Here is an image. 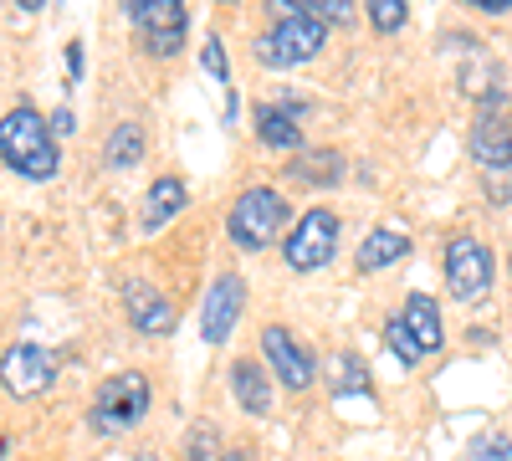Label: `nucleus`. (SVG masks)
Returning a JSON list of instances; mask_svg holds the SVG:
<instances>
[{"label": "nucleus", "mask_w": 512, "mask_h": 461, "mask_svg": "<svg viewBox=\"0 0 512 461\" xmlns=\"http://www.w3.org/2000/svg\"><path fill=\"white\" fill-rule=\"evenodd\" d=\"M144 410H149V380L139 369H123L113 380H103V390L93 395V431L123 436L144 421Z\"/></svg>", "instance_id": "7ed1b4c3"}, {"label": "nucleus", "mask_w": 512, "mask_h": 461, "mask_svg": "<svg viewBox=\"0 0 512 461\" xmlns=\"http://www.w3.org/2000/svg\"><path fill=\"white\" fill-rule=\"evenodd\" d=\"M231 390H236V400H241L251 415H267V410H272V390H267V374H262V364L241 359V364L231 369Z\"/></svg>", "instance_id": "dca6fc26"}, {"label": "nucleus", "mask_w": 512, "mask_h": 461, "mask_svg": "<svg viewBox=\"0 0 512 461\" xmlns=\"http://www.w3.org/2000/svg\"><path fill=\"white\" fill-rule=\"evenodd\" d=\"M52 134H72V113H67V108L52 113Z\"/></svg>", "instance_id": "bb28decb"}, {"label": "nucleus", "mask_w": 512, "mask_h": 461, "mask_svg": "<svg viewBox=\"0 0 512 461\" xmlns=\"http://www.w3.org/2000/svg\"><path fill=\"white\" fill-rule=\"evenodd\" d=\"M384 344H390V354H395L400 364H420V354H425L405 318H390V323H384Z\"/></svg>", "instance_id": "412c9836"}, {"label": "nucleus", "mask_w": 512, "mask_h": 461, "mask_svg": "<svg viewBox=\"0 0 512 461\" xmlns=\"http://www.w3.org/2000/svg\"><path fill=\"white\" fill-rule=\"evenodd\" d=\"M507 6H512V0H507Z\"/></svg>", "instance_id": "473e14b6"}, {"label": "nucleus", "mask_w": 512, "mask_h": 461, "mask_svg": "<svg viewBox=\"0 0 512 461\" xmlns=\"http://www.w3.org/2000/svg\"><path fill=\"white\" fill-rule=\"evenodd\" d=\"M466 461H512V441L487 436V441H477L472 451H466Z\"/></svg>", "instance_id": "a878e982"}, {"label": "nucleus", "mask_w": 512, "mask_h": 461, "mask_svg": "<svg viewBox=\"0 0 512 461\" xmlns=\"http://www.w3.org/2000/svg\"><path fill=\"white\" fill-rule=\"evenodd\" d=\"M0 159H6V170H16L26 180H52L62 164L52 118H41L36 108H11L0 118Z\"/></svg>", "instance_id": "f257e3e1"}, {"label": "nucleus", "mask_w": 512, "mask_h": 461, "mask_svg": "<svg viewBox=\"0 0 512 461\" xmlns=\"http://www.w3.org/2000/svg\"><path fill=\"white\" fill-rule=\"evenodd\" d=\"M472 6H482V11H507V0H472Z\"/></svg>", "instance_id": "c85d7f7f"}, {"label": "nucleus", "mask_w": 512, "mask_h": 461, "mask_svg": "<svg viewBox=\"0 0 512 461\" xmlns=\"http://www.w3.org/2000/svg\"><path fill=\"white\" fill-rule=\"evenodd\" d=\"M128 21L154 57H175L185 47V0H128Z\"/></svg>", "instance_id": "39448f33"}, {"label": "nucleus", "mask_w": 512, "mask_h": 461, "mask_svg": "<svg viewBox=\"0 0 512 461\" xmlns=\"http://www.w3.org/2000/svg\"><path fill=\"white\" fill-rule=\"evenodd\" d=\"M405 251H410V236H400V231H369L364 246H359V267L364 272H379V267L400 262Z\"/></svg>", "instance_id": "6ab92c4d"}, {"label": "nucleus", "mask_w": 512, "mask_h": 461, "mask_svg": "<svg viewBox=\"0 0 512 461\" xmlns=\"http://www.w3.org/2000/svg\"><path fill=\"white\" fill-rule=\"evenodd\" d=\"M139 461H154V456H139Z\"/></svg>", "instance_id": "2f4dec72"}, {"label": "nucleus", "mask_w": 512, "mask_h": 461, "mask_svg": "<svg viewBox=\"0 0 512 461\" xmlns=\"http://www.w3.org/2000/svg\"><path fill=\"white\" fill-rule=\"evenodd\" d=\"M400 318L410 323V333L420 339V349H425V354H431V349H441V339H446V333H441V308H436L431 298H425V292H410Z\"/></svg>", "instance_id": "4468645a"}, {"label": "nucleus", "mask_w": 512, "mask_h": 461, "mask_svg": "<svg viewBox=\"0 0 512 461\" xmlns=\"http://www.w3.org/2000/svg\"><path fill=\"white\" fill-rule=\"evenodd\" d=\"M0 380H6V390L16 400H31L41 390H52L57 359H52V349H41V344H16V349H6V359H0Z\"/></svg>", "instance_id": "6e6552de"}, {"label": "nucleus", "mask_w": 512, "mask_h": 461, "mask_svg": "<svg viewBox=\"0 0 512 461\" xmlns=\"http://www.w3.org/2000/svg\"><path fill=\"white\" fill-rule=\"evenodd\" d=\"M221 461H246V451H221Z\"/></svg>", "instance_id": "7c9ffc66"}, {"label": "nucleus", "mask_w": 512, "mask_h": 461, "mask_svg": "<svg viewBox=\"0 0 512 461\" xmlns=\"http://www.w3.org/2000/svg\"><path fill=\"white\" fill-rule=\"evenodd\" d=\"M338 246V216L333 211H308L303 221H297L282 241V257L292 272H318Z\"/></svg>", "instance_id": "423d86ee"}, {"label": "nucleus", "mask_w": 512, "mask_h": 461, "mask_svg": "<svg viewBox=\"0 0 512 461\" xmlns=\"http://www.w3.org/2000/svg\"><path fill=\"white\" fill-rule=\"evenodd\" d=\"M41 6H47V0H21V11H41Z\"/></svg>", "instance_id": "c756f323"}, {"label": "nucleus", "mask_w": 512, "mask_h": 461, "mask_svg": "<svg viewBox=\"0 0 512 461\" xmlns=\"http://www.w3.org/2000/svg\"><path fill=\"white\" fill-rule=\"evenodd\" d=\"M282 221H287V200H282L272 185H251V190L236 195L226 231H231V241H236L241 251H262L267 241H277Z\"/></svg>", "instance_id": "f03ea898"}, {"label": "nucleus", "mask_w": 512, "mask_h": 461, "mask_svg": "<svg viewBox=\"0 0 512 461\" xmlns=\"http://www.w3.org/2000/svg\"><path fill=\"white\" fill-rule=\"evenodd\" d=\"M139 159H144V129L139 123H118V129L108 134V144H103V164L108 170H134Z\"/></svg>", "instance_id": "f3484780"}, {"label": "nucleus", "mask_w": 512, "mask_h": 461, "mask_svg": "<svg viewBox=\"0 0 512 461\" xmlns=\"http://www.w3.org/2000/svg\"><path fill=\"white\" fill-rule=\"evenodd\" d=\"M323 41H328V26H318L308 16H287L256 36V57L267 67H297V62H313L323 52Z\"/></svg>", "instance_id": "20e7f679"}, {"label": "nucleus", "mask_w": 512, "mask_h": 461, "mask_svg": "<svg viewBox=\"0 0 512 461\" xmlns=\"http://www.w3.org/2000/svg\"><path fill=\"white\" fill-rule=\"evenodd\" d=\"M67 67H72V82H82V47H67Z\"/></svg>", "instance_id": "cd10ccee"}, {"label": "nucleus", "mask_w": 512, "mask_h": 461, "mask_svg": "<svg viewBox=\"0 0 512 461\" xmlns=\"http://www.w3.org/2000/svg\"><path fill=\"white\" fill-rule=\"evenodd\" d=\"M246 308V282L236 272H221L216 282L205 287V308H200V339L205 344H226L231 328Z\"/></svg>", "instance_id": "1a4fd4ad"}, {"label": "nucleus", "mask_w": 512, "mask_h": 461, "mask_svg": "<svg viewBox=\"0 0 512 461\" xmlns=\"http://www.w3.org/2000/svg\"><path fill=\"white\" fill-rule=\"evenodd\" d=\"M256 134H262V144H272V149H297L303 144V129L287 118V108H277V103H267V108H256Z\"/></svg>", "instance_id": "a211bd4d"}, {"label": "nucleus", "mask_w": 512, "mask_h": 461, "mask_svg": "<svg viewBox=\"0 0 512 461\" xmlns=\"http://www.w3.org/2000/svg\"><path fill=\"white\" fill-rule=\"evenodd\" d=\"M369 6V21H374V31H400L405 26V0H364Z\"/></svg>", "instance_id": "4be33fe9"}, {"label": "nucleus", "mask_w": 512, "mask_h": 461, "mask_svg": "<svg viewBox=\"0 0 512 461\" xmlns=\"http://www.w3.org/2000/svg\"><path fill=\"white\" fill-rule=\"evenodd\" d=\"M185 456H190V461H221V436H216V426H195Z\"/></svg>", "instance_id": "5701e85b"}, {"label": "nucleus", "mask_w": 512, "mask_h": 461, "mask_svg": "<svg viewBox=\"0 0 512 461\" xmlns=\"http://www.w3.org/2000/svg\"><path fill=\"white\" fill-rule=\"evenodd\" d=\"M200 62H205V72L216 77V82H226V77H231V67H226V47H221V36H210V31H205V52H200Z\"/></svg>", "instance_id": "393cba45"}, {"label": "nucleus", "mask_w": 512, "mask_h": 461, "mask_svg": "<svg viewBox=\"0 0 512 461\" xmlns=\"http://www.w3.org/2000/svg\"><path fill=\"white\" fill-rule=\"evenodd\" d=\"M292 175H303V180H333L338 175V154H308V159H297Z\"/></svg>", "instance_id": "b1692460"}, {"label": "nucleus", "mask_w": 512, "mask_h": 461, "mask_svg": "<svg viewBox=\"0 0 512 461\" xmlns=\"http://www.w3.org/2000/svg\"><path fill=\"white\" fill-rule=\"evenodd\" d=\"M123 308H128V318H134L139 333H169L175 328V308H169L164 292L154 282H144V277L123 282Z\"/></svg>", "instance_id": "f8f14e48"}, {"label": "nucleus", "mask_w": 512, "mask_h": 461, "mask_svg": "<svg viewBox=\"0 0 512 461\" xmlns=\"http://www.w3.org/2000/svg\"><path fill=\"white\" fill-rule=\"evenodd\" d=\"M472 154H477V164H487V170H512V113L487 103L482 123L472 129Z\"/></svg>", "instance_id": "9b49d317"}, {"label": "nucleus", "mask_w": 512, "mask_h": 461, "mask_svg": "<svg viewBox=\"0 0 512 461\" xmlns=\"http://www.w3.org/2000/svg\"><path fill=\"white\" fill-rule=\"evenodd\" d=\"M272 16H308L318 26H349L354 21V0H272Z\"/></svg>", "instance_id": "ddd939ff"}, {"label": "nucleus", "mask_w": 512, "mask_h": 461, "mask_svg": "<svg viewBox=\"0 0 512 461\" xmlns=\"http://www.w3.org/2000/svg\"><path fill=\"white\" fill-rule=\"evenodd\" d=\"M226 6H231V0H226Z\"/></svg>", "instance_id": "72a5a7b5"}, {"label": "nucleus", "mask_w": 512, "mask_h": 461, "mask_svg": "<svg viewBox=\"0 0 512 461\" xmlns=\"http://www.w3.org/2000/svg\"><path fill=\"white\" fill-rule=\"evenodd\" d=\"M328 385H333V395H359V390H369V369L354 354H338V359H328Z\"/></svg>", "instance_id": "aec40b11"}, {"label": "nucleus", "mask_w": 512, "mask_h": 461, "mask_svg": "<svg viewBox=\"0 0 512 461\" xmlns=\"http://www.w3.org/2000/svg\"><path fill=\"white\" fill-rule=\"evenodd\" d=\"M492 251L477 241V236H456L451 246H446V282H451V298H461V303H472V298H482V292L492 287Z\"/></svg>", "instance_id": "0eeeda50"}, {"label": "nucleus", "mask_w": 512, "mask_h": 461, "mask_svg": "<svg viewBox=\"0 0 512 461\" xmlns=\"http://www.w3.org/2000/svg\"><path fill=\"white\" fill-rule=\"evenodd\" d=\"M262 354H267V364L277 369V380L287 385V390H308L313 385V359H308V349L292 339V333L282 328V323H272L267 333H262Z\"/></svg>", "instance_id": "9d476101"}, {"label": "nucleus", "mask_w": 512, "mask_h": 461, "mask_svg": "<svg viewBox=\"0 0 512 461\" xmlns=\"http://www.w3.org/2000/svg\"><path fill=\"white\" fill-rule=\"evenodd\" d=\"M180 211H185V180H175V175L154 180V185H149V205H144V226L159 231L164 221H175Z\"/></svg>", "instance_id": "2eb2a0df"}]
</instances>
